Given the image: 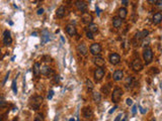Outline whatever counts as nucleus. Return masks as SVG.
I'll use <instances>...</instances> for the list:
<instances>
[{"label":"nucleus","mask_w":162,"mask_h":121,"mask_svg":"<svg viewBox=\"0 0 162 121\" xmlns=\"http://www.w3.org/2000/svg\"><path fill=\"white\" fill-rule=\"evenodd\" d=\"M43 97L42 96H33L32 99L30 100V107L32 110H39L41 107L42 103H43Z\"/></svg>","instance_id":"1"},{"label":"nucleus","mask_w":162,"mask_h":121,"mask_svg":"<svg viewBox=\"0 0 162 121\" xmlns=\"http://www.w3.org/2000/svg\"><path fill=\"white\" fill-rule=\"evenodd\" d=\"M143 59L145 61V64L149 65L153 60V51L150 48H145L143 51Z\"/></svg>","instance_id":"2"},{"label":"nucleus","mask_w":162,"mask_h":121,"mask_svg":"<svg viewBox=\"0 0 162 121\" xmlns=\"http://www.w3.org/2000/svg\"><path fill=\"white\" fill-rule=\"evenodd\" d=\"M124 92L123 90L121 89V88H116V89H114L112 91V94H111V101L114 103H119L120 102V100H121V98H122V96H123Z\"/></svg>","instance_id":"3"},{"label":"nucleus","mask_w":162,"mask_h":121,"mask_svg":"<svg viewBox=\"0 0 162 121\" xmlns=\"http://www.w3.org/2000/svg\"><path fill=\"white\" fill-rule=\"evenodd\" d=\"M104 75H105V71L104 68H97L96 70L94 71V80L96 82H99L104 79Z\"/></svg>","instance_id":"4"},{"label":"nucleus","mask_w":162,"mask_h":121,"mask_svg":"<svg viewBox=\"0 0 162 121\" xmlns=\"http://www.w3.org/2000/svg\"><path fill=\"white\" fill-rule=\"evenodd\" d=\"M109 60H110V64L116 66V65L120 64V62H121V56H120L119 54H117V52H112V54H110V55Z\"/></svg>","instance_id":"5"},{"label":"nucleus","mask_w":162,"mask_h":121,"mask_svg":"<svg viewBox=\"0 0 162 121\" xmlns=\"http://www.w3.org/2000/svg\"><path fill=\"white\" fill-rule=\"evenodd\" d=\"M101 45H99V44H92L90 45V49H89V51L93 55V56H98L100 52H101Z\"/></svg>","instance_id":"6"},{"label":"nucleus","mask_w":162,"mask_h":121,"mask_svg":"<svg viewBox=\"0 0 162 121\" xmlns=\"http://www.w3.org/2000/svg\"><path fill=\"white\" fill-rule=\"evenodd\" d=\"M148 34H149V31L146 30V29H144V30H142V31L137 32L136 35H135V38H134V41H137V40H138V43H139L140 40H142V39L147 38Z\"/></svg>","instance_id":"7"},{"label":"nucleus","mask_w":162,"mask_h":121,"mask_svg":"<svg viewBox=\"0 0 162 121\" xmlns=\"http://www.w3.org/2000/svg\"><path fill=\"white\" fill-rule=\"evenodd\" d=\"M75 6H76V8H77L79 11L85 12L86 9H87V3L85 1H83V0H76Z\"/></svg>","instance_id":"8"},{"label":"nucleus","mask_w":162,"mask_h":121,"mask_svg":"<svg viewBox=\"0 0 162 121\" xmlns=\"http://www.w3.org/2000/svg\"><path fill=\"white\" fill-rule=\"evenodd\" d=\"M132 68H133V70L136 71V72H139V71L142 70L143 64H142V62H141V60H140V59H135V60L132 62Z\"/></svg>","instance_id":"9"},{"label":"nucleus","mask_w":162,"mask_h":121,"mask_svg":"<svg viewBox=\"0 0 162 121\" xmlns=\"http://www.w3.org/2000/svg\"><path fill=\"white\" fill-rule=\"evenodd\" d=\"M81 19H82V22H83V23H85V24H89V23L92 22L93 17H92V15H91L90 13L83 12L82 13V15H81Z\"/></svg>","instance_id":"10"},{"label":"nucleus","mask_w":162,"mask_h":121,"mask_svg":"<svg viewBox=\"0 0 162 121\" xmlns=\"http://www.w3.org/2000/svg\"><path fill=\"white\" fill-rule=\"evenodd\" d=\"M93 63L95 64V66H96L97 68H104V64H105L104 57H100L99 55H98V56H94V59H93Z\"/></svg>","instance_id":"11"},{"label":"nucleus","mask_w":162,"mask_h":121,"mask_svg":"<svg viewBox=\"0 0 162 121\" xmlns=\"http://www.w3.org/2000/svg\"><path fill=\"white\" fill-rule=\"evenodd\" d=\"M3 44L5 45H10L12 44V38L10 36L9 30H5L3 33Z\"/></svg>","instance_id":"12"},{"label":"nucleus","mask_w":162,"mask_h":121,"mask_svg":"<svg viewBox=\"0 0 162 121\" xmlns=\"http://www.w3.org/2000/svg\"><path fill=\"white\" fill-rule=\"evenodd\" d=\"M77 51L81 56H86L87 55V46L85 45V44L81 43L77 45Z\"/></svg>","instance_id":"13"},{"label":"nucleus","mask_w":162,"mask_h":121,"mask_svg":"<svg viewBox=\"0 0 162 121\" xmlns=\"http://www.w3.org/2000/svg\"><path fill=\"white\" fill-rule=\"evenodd\" d=\"M66 32L70 35V36H74V35H76V33H77V30H76V27L73 25V24H68V25L66 26Z\"/></svg>","instance_id":"14"},{"label":"nucleus","mask_w":162,"mask_h":121,"mask_svg":"<svg viewBox=\"0 0 162 121\" xmlns=\"http://www.w3.org/2000/svg\"><path fill=\"white\" fill-rule=\"evenodd\" d=\"M66 15V8L64 6H60L56 11V17L57 18H63Z\"/></svg>","instance_id":"15"},{"label":"nucleus","mask_w":162,"mask_h":121,"mask_svg":"<svg viewBox=\"0 0 162 121\" xmlns=\"http://www.w3.org/2000/svg\"><path fill=\"white\" fill-rule=\"evenodd\" d=\"M52 73H53L52 69H51L50 67H48V66H44V67L41 68V74L44 75V76L49 77Z\"/></svg>","instance_id":"16"},{"label":"nucleus","mask_w":162,"mask_h":121,"mask_svg":"<svg viewBox=\"0 0 162 121\" xmlns=\"http://www.w3.org/2000/svg\"><path fill=\"white\" fill-rule=\"evenodd\" d=\"M42 44H46V43H48L49 40H50V34H49V31L47 30V29H44L43 31H42Z\"/></svg>","instance_id":"17"},{"label":"nucleus","mask_w":162,"mask_h":121,"mask_svg":"<svg viewBox=\"0 0 162 121\" xmlns=\"http://www.w3.org/2000/svg\"><path fill=\"white\" fill-rule=\"evenodd\" d=\"M124 77V72L121 70H117L115 73H114V75H112V79H114V81H120V80H122Z\"/></svg>","instance_id":"18"},{"label":"nucleus","mask_w":162,"mask_h":121,"mask_svg":"<svg viewBox=\"0 0 162 121\" xmlns=\"http://www.w3.org/2000/svg\"><path fill=\"white\" fill-rule=\"evenodd\" d=\"M122 24H123V19H121L119 16H115L112 18V25H114V27L119 28V27L122 26Z\"/></svg>","instance_id":"19"},{"label":"nucleus","mask_w":162,"mask_h":121,"mask_svg":"<svg viewBox=\"0 0 162 121\" xmlns=\"http://www.w3.org/2000/svg\"><path fill=\"white\" fill-rule=\"evenodd\" d=\"M153 23L154 24H159L162 21V13L161 12H156L154 15H153Z\"/></svg>","instance_id":"20"},{"label":"nucleus","mask_w":162,"mask_h":121,"mask_svg":"<svg viewBox=\"0 0 162 121\" xmlns=\"http://www.w3.org/2000/svg\"><path fill=\"white\" fill-rule=\"evenodd\" d=\"M119 17L121 19H125L127 17V15H128V10H127V8L126 7H121L120 9H119Z\"/></svg>","instance_id":"21"},{"label":"nucleus","mask_w":162,"mask_h":121,"mask_svg":"<svg viewBox=\"0 0 162 121\" xmlns=\"http://www.w3.org/2000/svg\"><path fill=\"white\" fill-rule=\"evenodd\" d=\"M82 113H83V116H84L85 118H90V117H92V115H93V112H92L90 107H85V108H83Z\"/></svg>","instance_id":"22"},{"label":"nucleus","mask_w":162,"mask_h":121,"mask_svg":"<svg viewBox=\"0 0 162 121\" xmlns=\"http://www.w3.org/2000/svg\"><path fill=\"white\" fill-rule=\"evenodd\" d=\"M32 72H33V75L36 77H39L41 75V65H40V63H36L33 65Z\"/></svg>","instance_id":"23"},{"label":"nucleus","mask_w":162,"mask_h":121,"mask_svg":"<svg viewBox=\"0 0 162 121\" xmlns=\"http://www.w3.org/2000/svg\"><path fill=\"white\" fill-rule=\"evenodd\" d=\"M88 31H90L91 33H95V32L98 31V26H97V24H95V23H89L88 24Z\"/></svg>","instance_id":"24"},{"label":"nucleus","mask_w":162,"mask_h":121,"mask_svg":"<svg viewBox=\"0 0 162 121\" xmlns=\"http://www.w3.org/2000/svg\"><path fill=\"white\" fill-rule=\"evenodd\" d=\"M92 98H93V101L96 103H99L101 101V95L98 92H93L92 93Z\"/></svg>","instance_id":"25"},{"label":"nucleus","mask_w":162,"mask_h":121,"mask_svg":"<svg viewBox=\"0 0 162 121\" xmlns=\"http://www.w3.org/2000/svg\"><path fill=\"white\" fill-rule=\"evenodd\" d=\"M101 92L104 93L105 96H107L110 93V85H105L101 88Z\"/></svg>","instance_id":"26"},{"label":"nucleus","mask_w":162,"mask_h":121,"mask_svg":"<svg viewBox=\"0 0 162 121\" xmlns=\"http://www.w3.org/2000/svg\"><path fill=\"white\" fill-rule=\"evenodd\" d=\"M133 84V77H128L127 79H126V82H125V85H126V87L127 88H129L131 87V85Z\"/></svg>","instance_id":"27"},{"label":"nucleus","mask_w":162,"mask_h":121,"mask_svg":"<svg viewBox=\"0 0 162 121\" xmlns=\"http://www.w3.org/2000/svg\"><path fill=\"white\" fill-rule=\"evenodd\" d=\"M6 106V101H5V98L3 96H0V108H3Z\"/></svg>","instance_id":"28"},{"label":"nucleus","mask_w":162,"mask_h":121,"mask_svg":"<svg viewBox=\"0 0 162 121\" xmlns=\"http://www.w3.org/2000/svg\"><path fill=\"white\" fill-rule=\"evenodd\" d=\"M86 86H87V88H88L89 90H92L93 89V87H94V86H93V83L91 82L89 79L86 80Z\"/></svg>","instance_id":"29"},{"label":"nucleus","mask_w":162,"mask_h":121,"mask_svg":"<svg viewBox=\"0 0 162 121\" xmlns=\"http://www.w3.org/2000/svg\"><path fill=\"white\" fill-rule=\"evenodd\" d=\"M12 91L14 94H17V87H16V80H13L12 81Z\"/></svg>","instance_id":"30"},{"label":"nucleus","mask_w":162,"mask_h":121,"mask_svg":"<svg viewBox=\"0 0 162 121\" xmlns=\"http://www.w3.org/2000/svg\"><path fill=\"white\" fill-rule=\"evenodd\" d=\"M35 121H45L43 114H37L35 117Z\"/></svg>","instance_id":"31"},{"label":"nucleus","mask_w":162,"mask_h":121,"mask_svg":"<svg viewBox=\"0 0 162 121\" xmlns=\"http://www.w3.org/2000/svg\"><path fill=\"white\" fill-rule=\"evenodd\" d=\"M157 7L159 8V9H162V0H157V2L155 3Z\"/></svg>","instance_id":"32"},{"label":"nucleus","mask_w":162,"mask_h":121,"mask_svg":"<svg viewBox=\"0 0 162 121\" xmlns=\"http://www.w3.org/2000/svg\"><path fill=\"white\" fill-rule=\"evenodd\" d=\"M53 96H54V91L51 90V91L49 92V94H48V99H49V100H51V99L53 98Z\"/></svg>","instance_id":"33"},{"label":"nucleus","mask_w":162,"mask_h":121,"mask_svg":"<svg viewBox=\"0 0 162 121\" xmlns=\"http://www.w3.org/2000/svg\"><path fill=\"white\" fill-rule=\"evenodd\" d=\"M86 36L89 38V39H93V33H91L90 31L86 32Z\"/></svg>","instance_id":"34"},{"label":"nucleus","mask_w":162,"mask_h":121,"mask_svg":"<svg viewBox=\"0 0 162 121\" xmlns=\"http://www.w3.org/2000/svg\"><path fill=\"white\" fill-rule=\"evenodd\" d=\"M126 103H127V105L131 106V105H133V100H132L131 98H128V99L126 100Z\"/></svg>","instance_id":"35"},{"label":"nucleus","mask_w":162,"mask_h":121,"mask_svg":"<svg viewBox=\"0 0 162 121\" xmlns=\"http://www.w3.org/2000/svg\"><path fill=\"white\" fill-rule=\"evenodd\" d=\"M122 4L124 5V7L128 6L129 5V0H122Z\"/></svg>","instance_id":"36"},{"label":"nucleus","mask_w":162,"mask_h":121,"mask_svg":"<svg viewBox=\"0 0 162 121\" xmlns=\"http://www.w3.org/2000/svg\"><path fill=\"white\" fill-rule=\"evenodd\" d=\"M43 13H44V9H43V8H39V9L37 10V14H38V15H42Z\"/></svg>","instance_id":"37"},{"label":"nucleus","mask_w":162,"mask_h":121,"mask_svg":"<svg viewBox=\"0 0 162 121\" xmlns=\"http://www.w3.org/2000/svg\"><path fill=\"white\" fill-rule=\"evenodd\" d=\"M117 108V105H116V106H115V107H112V108L110 109V111H109V113H110V114H112V113H114V112H115V111H116V109Z\"/></svg>","instance_id":"38"},{"label":"nucleus","mask_w":162,"mask_h":121,"mask_svg":"<svg viewBox=\"0 0 162 121\" xmlns=\"http://www.w3.org/2000/svg\"><path fill=\"white\" fill-rule=\"evenodd\" d=\"M136 111H137V106L136 105H134V106H133V108H132V114L135 115L136 114Z\"/></svg>","instance_id":"39"},{"label":"nucleus","mask_w":162,"mask_h":121,"mask_svg":"<svg viewBox=\"0 0 162 121\" xmlns=\"http://www.w3.org/2000/svg\"><path fill=\"white\" fill-rule=\"evenodd\" d=\"M139 108H140V112H141L142 114H145V113L147 112V110H145V109L143 108V107H141V106H139Z\"/></svg>","instance_id":"40"},{"label":"nucleus","mask_w":162,"mask_h":121,"mask_svg":"<svg viewBox=\"0 0 162 121\" xmlns=\"http://www.w3.org/2000/svg\"><path fill=\"white\" fill-rule=\"evenodd\" d=\"M9 74H10L9 72H8V73H7V74H6V76H5V78H4V81H3V84H5V82H6V81H7L8 77H9Z\"/></svg>","instance_id":"41"},{"label":"nucleus","mask_w":162,"mask_h":121,"mask_svg":"<svg viewBox=\"0 0 162 121\" xmlns=\"http://www.w3.org/2000/svg\"><path fill=\"white\" fill-rule=\"evenodd\" d=\"M121 118H122V114H119L117 117H116L115 121H120V120H121Z\"/></svg>","instance_id":"42"},{"label":"nucleus","mask_w":162,"mask_h":121,"mask_svg":"<svg viewBox=\"0 0 162 121\" xmlns=\"http://www.w3.org/2000/svg\"><path fill=\"white\" fill-rule=\"evenodd\" d=\"M148 2H149L150 4H155L156 2H157V0H148Z\"/></svg>","instance_id":"43"},{"label":"nucleus","mask_w":162,"mask_h":121,"mask_svg":"<svg viewBox=\"0 0 162 121\" xmlns=\"http://www.w3.org/2000/svg\"><path fill=\"white\" fill-rule=\"evenodd\" d=\"M32 35H33V36H37V35H38V33H37V32H33V33H32Z\"/></svg>","instance_id":"44"},{"label":"nucleus","mask_w":162,"mask_h":121,"mask_svg":"<svg viewBox=\"0 0 162 121\" xmlns=\"http://www.w3.org/2000/svg\"><path fill=\"white\" fill-rule=\"evenodd\" d=\"M69 121H75V120H74V118H70V119H69Z\"/></svg>","instance_id":"45"},{"label":"nucleus","mask_w":162,"mask_h":121,"mask_svg":"<svg viewBox=\"0 0 162 121\" xmlns=\"http://www.w3.org/2000/svg\"><path fill=\"white\" fill-rule=\"evenodd\" d=\"M151 121H156V120H155V118H153V119H152Z\"/></svg>","instance_id":"46"},{"label":"nucleus","mask_w":162,"mask_h":121,"mask_svg":"<svg viewBox=\"0 0 162 121\" xmlns=\"http://www.w3.org/2000/svg\"><path fill=\"white\" fill-rule=\"evenodd\" d=\"M122 121H126V119H123V120H122Z\"/></svg>","instance_id":"47"},{"label":"nucleus","mask_w":162,"mask_h":121,"mask_svg":"<svg viewBox=\"0 0 162 121\" xmlns=\"http://www.w3.org/2000/svg\"><path fill=\"white\" fill-rule=\"evenodd\" d=\"M13 121H17V120H16V119H14V120H13Z\"/></svg>","instance_id":"48"},{"label":"nucleus","mask_w":162,"mask_h":121,"mask_svg":"<svg viewBox=\"0 0 162 121\" xmlns=\"http://www.w3.org/2000/svg\"><path fill=\"white\" fill-rule=\"evenodd\" d=\"M0 54H1V50H0Z\"/></svg>","instance_id":"49"}]
</instances>
